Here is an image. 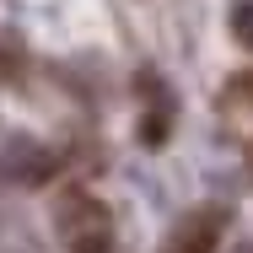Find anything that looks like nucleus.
<instances>
[{
	"instance_id": "f257e3e1",
	"label": "nucleus",
	"mask_w": 253,
	"mask_h": 253,
	"mask_svg": "<svg viewBox=\"0 0 253 253\" xmlns=\"http://www.w3.org/2000/svg\"><path fill=\"white\" fill-rule=\"evenodd\" d=\"M215 237H221V210H200L178 226V253H215Z\"/></svg>"
},
{
	"instance_id": "f03ea898",
	"label": "nucleus",
	"mask_w": 253,
	"mask_h": 253,
	"mask_svg": "<svg viewBox=\"0 0 253 253\" xmlns=\"http://www.w3.org/2000/svg\"><path fill=\"white\" fill-rule=\"evenodd\" d=\"M232 38H237L243 49H253V0H243V5L232 11Z\"/></svg>"
},
{
	"instance_id": "7ed1b4c3",
	"label": "nucleus",
	"mask_w": 253,
	"mask_h": 253,
	"mask_svg": "<svg viewBox=\"0 0 253 253\" xmlns=\"http://www.w3.org/2000/svg\"><path fill=\"white\" fill-rule=\"evenodd\" d=\"M162 135H167V113H151V119L140 124V140H146V146H162Z\"/></svg>"
},
{
	"instance_id": "20e7f679",
	"label": "nucleus",
	"mask_w": 253,
	"mask_h": 253,
	"mask_svg": "<svg viewBox=\"0 0 253 253\" xmlns=\"http://www.w3.org/2000/svg\"><path fill=\"white\" fill-rule=\"evenodd\" d=\"M237 253H253V243H243V248H237Z\"/></svg>"
}]
</instances>
